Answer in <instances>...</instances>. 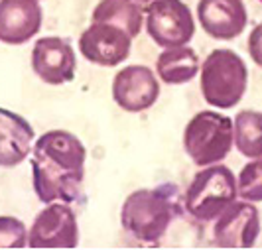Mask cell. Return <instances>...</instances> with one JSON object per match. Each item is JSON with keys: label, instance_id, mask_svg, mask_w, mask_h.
Wrapping results in <instances>:
<instances>
[{"label": "cell", "instance_id": "6da1fadb", "mask_svg": "<svg viewBox=\"0 0 262 250\" xmlns=\"http://www.w3.org/2000/svg\"><path fill=\"white\" fill-rule=\"evenodd\" d=\"M87 150L75 134L50 130L32 150V184L41 203L77 201L85 177Z\"/></svg>", "mask_w": 262, "mask_h": 250}, {"label": "cell", "instance_id": "7a4b0ae2", "mask_svg": "<svg viewBox=\"0 0 262 250\" xmlns=\"http://www.w3.org/2000/svg\"><path fill=\"white\" fill-rule=\"evenodd\" d=\"M178 213V203L170 187L138 189L124 199L120 224L130 238L142 244H156L168 233Z\"/></svg>", "mask_w": 262, "mask_h": 250}, {"label": "cell", "instance_id": "3957f363", "mask_svg": "<svg viewBox=\"0 0 262 250\" xmlns=\"http://www.w3.org/2000/svg\"><path fill=\"white\" fill-rule=\"evenodd\" d=\"M199 85L207 105L221 110L233 108L243 101L249 87V69L245 59L227 48L213 50L201 63Z\"/></svg>", "mask_w": 262, "mask_h": 250}, {"label": "cell", "instance_id": "277c9868", "mask_svg": "<svg viewBox=\"0 0 262 250\" xmlns=\"http://www.w3.org/2000/svg\"><path fill=\"white\" fill-rule=\"evenodd\" d=\"M235 146L233 120L215 110H201L187 122L184 130V150L199 166L221 164Z\"/></svg>", "mask_w": 262, "mask_h": 250}, {"label": "cell", "instance_id": "5b68a950", "mask_svg": "<svg viewBox=\"0 0 262 250\" xmlns=\"http://www.w3.org/2000/svg\"><path fill=\"white\" fill-rule=\"evenodd\" d=\"M238 195L235 173L223 164L205 166L195 173L184 195L185 211L197 221H213Z\"/></svg>", "mask_w": 262, "mask_h": 250}, {"label": "cell", "instance_id": "8992f818", "mask_svg": "<svg viewBox=\"0 0 262 250\" xmlns=\"http://www.w3.org/2000/svg\"><path fill=\"white\" fill-rule=\"evenodd\" d=\"M144 16L148 36L164 50L187 46L195 34V20L182 0H152Z\"/></svg>", "mask_w": 262, "mask_h": 250}, {"label": "cell", "instance_id": "52a82bcc", "mask_svg": "<svg viewBox=\"0 0 262 250\" xmlns=\"http://www.w3.org/2000/svg\"><path fill=\"white\" fill-rule=\"evenodd\" d=\"M77 215L69 203L53 201L39 211L28 231L30 248H77Z\"/></svg>", "mask_w": 262, "mask_h": 250}, {"label": "cell", "instance_id": "ba28073f", "mask_svg": "<svg viewBox=\"0 0 262 250\" xmlns=\"http://www.w3.org/2000/svg\"><path fill=\"white\" fill-rule=\"evenodd\" d=\"M260 237V213L252 201H233L215 219L213 240L219 248H252Z\"/></svg>", "mask_w": 262, "mask_h": 250}, {"label": "cell", "instance_id": "9c48e42d", "mask_svg": "<svg viewBox=\"0 0 262 250\" xmlns=\"http://www.w3.org/2000/svg\"><path fill=\"white\" fill-rule=\"evenodd\" d=\"M132 50V38L118 26L106 22H93L79 36V52L95 65L117 67L120 65Z\"/></svg>", "mask_w": 262, "mask_h": 250}, {"label": "cell", "instance_id": "30bf717a", "mask_svg": "<svg viewBox=\"0 0 262 250\" xmlns=\"http://www.w3.org/2000/svg\"><path fill=\"white\" fill-rule=\"evenodd\" d=\"M32 69L48 85H66L73 81L77 59L71 43L57 36L39 38L32 48Z\"/></svg>", "mask_w": 262, "mask_h": 250}, {"label": "cell", "instance_id": "8fae6325", "mask_svg": "<svg viewBox=\"0 0 262 250\" xmlns=\"http://www.w3.org/2000/svg\"><path fill=\"white\" fill-rule=\"evenodd\" d=\"M160 97V81L146 65L122 67L113 81V99L126 112L148 110Z\"/></svg>", "mask_w": 262, "mask_h": 250}, {"label": "cell", "instance_id": "7c38bea8", "mask_svg": "<svg viewBox=\"0 0 262 250\" xmlns=\"http://www.w3.org/2000/svg\"><path fill=\"white\" fill-rule=\"evenodd\" d=\"M197 18L207 36L227 41L247 30L249 12L243 0H199Z\"/></svg>", "mask_w": 262, "mask_h": 250}, {"label": "cell", "instance_id": "4fadbf2b", "mask_svg": "<svg viewBox=\"0 0 262 250\" xmlns=\"http://www.w3.org/2000/svg\"><path fill=\"white\" fill-rule=\"evenodd\" d=\"M43 12L38 0H0V41L22 46L41 30Z\"/></svg>", "mask_w": 262, "mask_h": 250}, {"label": "cell", "instance_id": "5bb4252c", "mask_svg": "<svg viewBox=\"0 0 262 250\" xmlns=\"http://www.w3.org/2000/svg\"><path fill=\"white\" fill-rule=\"evenodd\" d=\"M34 128L18 112L0 106V168H16L30 154Z\"/></svg>", "mask_w": 262, "mask_h": 250}, {"label": "cell", "instance_id": "9a60e30c", "mask_svg": "<svg viewBox=\"0 0 262 250\" xmlns=\"http://www.w3.org/2000/svg\"><path fill=\"white\" fill-rule=\"evenodd\" d=\"M158 77L168 85H184L195 79L199 73V57L189 46L168 48L156 61Z\"/></svg>", "mask_w": 262, "mask_h": 250}, {"label": "cell", "instance_id": "2e32d148", "mask_svg": "<svg viewBox=\"0 0 262 250\" xmlns=\"http://www.w3.org/2000/svg\"><path fill=\"white\" fill-rule=\"evenodd\" d=\"M93 22H106L122 28L132 40L140 34L144 8L136 0H101L93 10Z\"/></svg>", "mask_w": 262, "mask_h": 250}, {"label": "cell", "instance_id": "e0dca14e", "mask_svg": "<svg viewBox=\"0 0 262 250\" xmlns=\"http://www.w3.org/2000/svg\"><path fill=\"white\" fill-rule=\"evenodd\" d=\"M236 150L249 160L262 158V112L243 110L233 120Z\"/></svg>", "mask_w": 262, "mask_h": 250}, {"label": "cell", "instance_id": "ac0fdd59", "mask_svg": "<svg viewBox=\"0 0 262 250\" xmlns=\"http://www.w3.org/2000/svg\"><path fill=\"white\" fill-rule=\"evenodd\" d=\"M238 197L252 203L262 201V158H254L249 162L236 177Z\"/></svg>", "mask_w": 262, "mask_h": 250}, {"label": "cell", "instance_id": "d6986e66", "mask_svg": "<svg viewBox=\"0 0 262 250\" xmlns=\"http://www.w3.org/2000/svg\"><path fill=\"white\" fill-rule=\"evenodd\" d=\"M28 244L26 224L18 217H0V250L24 248Z\"/></svg>", "mask_w": 262, "mask_h": 250}, {"label": "cell", "instance_id": "ffe728a7", "mask_svg": "<svg viewBox=\"0 0 262 250\" xmlns=\"http://www.w3.org/2000/svg\"><path fill=\"white\" fill-rule=\"evenodd\" d=\"M249 55L250 59L262 67V24L254 26V30L250 32L249 36Z\"/></svg>", "mask_w": 262, "mask_h": 250}, {"label": "cell", "instance_id": "44dd1931", "mask_svg": "<svg viewBox=\"0 0 262 250\" xmlns=\"http://www.w3.org/2000/svg\"><path fill=\"white\" fill-rule=\"evenodd\" d=\"M136 2H152V0H136Z\"/></svg>", "mask_w": 262, "mask_h": 250}, {"label": "cell", "instance_id": "7402d4cb", "mask_svg": "<svg viewBox=\"0 0 262 250\" xmlns=\"http://www.w3.org/2000/svg\"><path fill=\"white\" fill-rule=\"evenodd\" d=\"M258 2H262V0H258Z\"/></svg>", "mask_w": 262, "mask_h": 250}]
</instances>
